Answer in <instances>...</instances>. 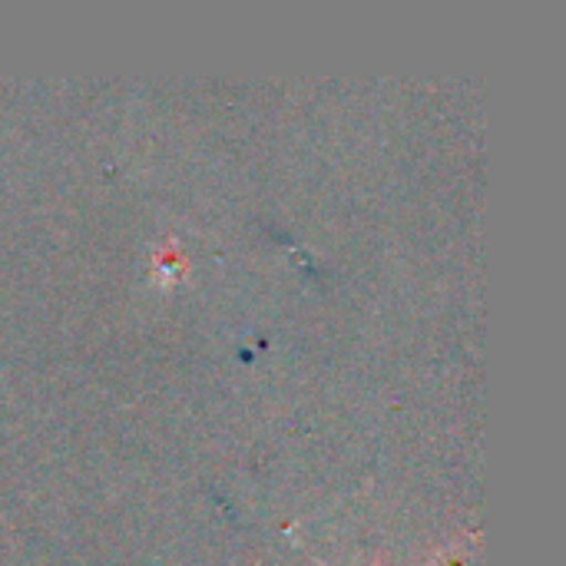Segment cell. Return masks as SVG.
<instances>
[{
	"label": "cell",
	"mask_w": 566,
	"mask_h": 566,
	"mask_svg": "<svg viewBox=\"0 0 566 566\" xmlns=\"http://www.w3.org/2000/svg\"><path fill=\"white\" fill-rule=\"evenodd\" d=\"M312 560H315V566H325V564H322V560H318V557H312Z\"/></svg>",
	"instance_id": "1"
}]
</instances>
